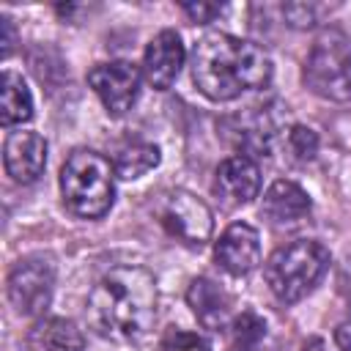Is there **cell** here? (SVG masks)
Returning a JSON list of instances; mask_svg holds the SVG:
<instances>
[{"label":"cell","instance_id":"1","mask_svg":"<svg viewBox=\"0 0 351 351\" xmlns=\"http://www.w3.org/2000/svg\"><path fill=\"white\" fill-rule=\"evenodd\" d=\"M156 282L140 266L110 269L88 296V324L115 343L143 340L156 321Z\"/></svg>","mask_w":351,"mask_h":351},{"label":"cell","instance_id":"2","mask_svg":"<svg viewBox=\"0 0 351 351\" xmlns=\"http://www.w3.org/2000/svg\"><path fill=\"white\" fill-rule=\"evenodd\" d=\"M271 58L255 41L230 33H206L192 52V82L211 101H230L247 90L266 88Z\"/></svg>","mask_w":351,"mask_h":351},{"label":"cell","instance_id":"3","mask_svg":"<svg viewBox=\"0 0 351 351\" xmlns=\"http://www.w3.org/2000/svg\"><path fill=\"white\" fill-rule=\"evenodd\" d=\"M60 195L71 214L82 219L104 217L115 203V167L90 148H77L60 167Z\"/></svg>","mask_w":351,"mask_h":351},{"label":"cell","instance_id":"4","mask_svg":"<svg viewBox=\"0 0 351 351\" xmlns=\"http://www.w3.org/2000/svg\"><path fill=\"white\" fill-rule=\"evenodd\" d=\"M329 250L313 239H296L274 250L263 266V277L277 302L293 304L304 299L326 274Z\"/></svg>","mask_w":351,"mask_h":351},{"label":"cell","instance_id":"5","mask_svg":"<svg viewBox=\"0 0 351 351\" xmlns=\"http://www.w3.org/2000/svg\"><path fill=\"white\" fill-rule=\"evenodd\" d=\"M304 85L329 101L351 99V41L343 30L326 27L304 60Z\"/></svg>","mask_w":351,"mask_h":351},{"label":"cell","instance_id":"6","mask_svg":"<svg viewBox=\"0 0 351 351\" xmlns=\"http://www.w3.org/2000/svg\"><path fill=\"white\" fill-rule=\"evenodd\" d=\"M5 291L19 315H41L55 293V261L44 252L19 258L8 271Z\"/></svg>","mask_w":351,"mask_h":351},{"label":"cell","instance_id":"7","mask_svg":"<svg viewBox=\"0 0 351 351\" xmlns=\"http://www.w3.org/2000/svg\"><path fill=\"white\" fill-rule=\"evenodd\" d=\"M159 222L165 230L186 247H203L211 239L214 219L208 206L186 189H173L159 206Z\"/></svg>","mask_w":351,"mask_h":351},{"label":"cell","instance_id":"8","mask_svg":"<svg viewBox=\"0 0 351 351\" xmlns=\"http://www.w3.org/2000/svg\"><path fill=\"white\" fill-rule=\"evenodd\" d=\"M140 80H143L140 69L129 60L99 63L88 71V85L93 88V93L101 99L104 110L112 118H121L132 110L140 93Z\"/></svg>","mask_w":351,"mask_h":351},{"label":"cell","instance_id":"9","mask_svg":"<svg viewBox=\"0 0 351 351\" xmlns=\"http://www.w3.org/2000/svg\"><path fill=\"white\" fill-rule=\"evenodd\" d=\"M214 258L233 277L250 274L261 263V233L250 222L228 225L214 244Z\"/></svg>","mask_w":351,"mask_h":351},{"label":"cell","instance_id":"10","mask_svg":"<svg viewBox=\"0 0 351 351\" xmlns=\"http://www.w3.org/2000/svg\"><path fill=\"white\" fill-rule=\"evenodd\" d=\"M3 165L5 173L16 184H33L47 167V140L38 132H11L3 145Z\"/></svg>","mask_w":351,"mask_h":351},{"label":"cell","instance_id":"11","mask_svg":"<svg viewBox=\"0 0 351 351\" xmlns=\"http://www.w3.org/2000/svg\"><path fill=\"white\" fill-rule=\"evenodd\" d=\"M214 189L228 206H247L261 192V167L247 154H233L219 162Z\"/></svg>","mask_w":351,"mask_h":351},{"label":"cell","instance_id":"12","mask_svg":"<svg viewBox=\"0 0 351 351\" xmlns=\"http://www.w3.org/2000/svg\"><path fill=\"white\" fill-rule=\"evenodd\" d=\"M184 55L186 52H184L181 36L176 30L156 33L148 41L145 55H143V77L148 80V85L156 90H167L184 66Z\"/></svg>","mask_w":351,"mask_h":351},{"label":"cell","instance_id":"13","mask_svg":"<svg viewBox=\"0 0 351 351\" xmlns=\"http://www.w3.org/2000/svg\"><path fill=\"white\" fill-rule=\"evenodd\" d=\"M186 304L192 307L195 318L206 329H222L228 326L233 315V296L208 277H195L186 288Z\"/></svg>","mask_w":351,"mask_h":351},{"label":"cell","instance_id":"14","mask_svg":"<svg viewBox=\"0 0 351 351\" xmlns=\"http://www.w3.org/2000/svg\"><path fill=\"white\" fill-rule=\"evenodd\" d=\"M310 208H313L310 195L296 181H285V178L274 181L266 189L263 203H261V211L271 225H293V222L304 219L310 214Z\"/></svg>","mask_w":351,"mask_h":351},{"label":"cell","instance_id":"15","mask_svg":"<svg viewBox=\"0 0 351 351\" xmlns=\"http://www.w3.org/2000/svg\"><path fill=\"white\" fill-rule=\"evenodd\" d=\"M27 351H82L85 337L69 318H41L27 332Z\"/></svg>","mask_w":351,"mask_h":351},{"label":"cell","instance_id":"16","mask_svg":"<svg viewBox=\"0 0 351 351\" xmlns=\"http://www.w3.org/2000/svg\"><path fill=\"white\" fill-rule=\"evenodd\" d=\"M33 118V93L22 74L3 71L0 82V121L5 126H19Z\"/></svg>","mask_w":351,"mask_h":351},{"label":"cell","instance_id":"17","mask_svg":"<svg viewBox=\"0 0 351 351\" xmlns=\"http://www.w3.org/2000/svg\"><path fill=\"white\" fill-rule=\"evenodd\" d=\"M159 165V148L154 143H143V140H134V143H123L115 156H112V167H115V176L126 178V181H134L140 176H145L148 170H154Z\"/></svg>","mask_w":351,"mask_h":351},{"label":"cell","instance_id":"18","mask_svg":"<svg viewBox=\"0 0 351 351\" xmlns=\"http://www.w3.org/2000/svg\"><path fill=\"white\" fill-rule=\"evenodd\" d=\"M266 335V324L252 310H244L230 324V351H255Z\"/></svg>","mask_w":351,"mask_h":351},{"label":"cell","instance_id":"19","mask_svg":"<svg viewBox=\"0 0 351 351\" xmlns=\"http://www.w3.org/2000/svg\"><path fill=\"white\" fill-rule=\"evenodd\" d=\"M156 351H211V343L197 332L173 326V329H167L162 335Z\"/></svg>","mask_w":351,"mask_h":351},{"label":"cell","instance_id":"20","mask_svg":"<svg viewBox=\"0 0 351 351\" xmlns=\"http://www.w3.org/2000/svg\"><path fill=\"white\" fill-rule=\"evenodd\" d=\"M288 151L296 162H310L315 154H318V134L310 129V126H291L288 132Z\"/></svg>","mask_w":351,"mask_h":351},{"label":"cell","instance_id":"21","mask_svg":"<svg viewBox=\"0 0 351 351\" xmlns=\"http://www.w3.org/2000/svg\"><path fill=\"white\" fill-rule=\"evenodd\" d=\"M282 16L291 27H313L318 22V8L310 3H288L282 5Z\"/></svg>","mask_w":351,"mask_h":351},{"label":"cell","instance_id":"22","mask_svg":"<svg viewBox=\"0 0 351 351\" xmlns=\"http://www.w3.org/2000/svg\"><path fill=\"white\" fill-rule=\"evenodd\" d=\"M181 8H184V14H186L192 22H197V25L211 22L214 16L222 14V5H217V3H184Z\"/></svg>","mask_w":351,"mask_h":351},{"label":"cell","instance_id":"23","mask_svg":"<svg viewBox=\"0 0 351 351\" xmlns=\"http://www.w3.org/2000/svg\"><path fill=\"white\" fill-rule=\"evenodd\" d=\"M335 343H337L343 351H351V315L337 324V329H335Z\"/></svg>","mask_w":351,"mask_h":351},{"label":"cell","instance_id":"24","mask_svg":"<svg viewBox=\"0 0 351 351\" xmlns=\"http://www.w3.org/2000/svg\"><path fill=\"white\" fill-rule=\"evenodd\" d=\"M3 30H5V36H3V55H8L11 47H14V22L5 14H3Z\"/></svg>","mask_w":351,"mask_h":351}]
</instances>
